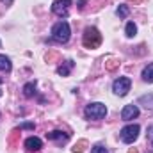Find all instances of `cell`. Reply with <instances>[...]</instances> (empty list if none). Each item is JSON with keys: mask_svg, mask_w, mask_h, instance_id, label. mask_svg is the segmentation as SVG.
<instances>
[{"mask_svg": "<svg viewBox=\"0 0 153 153\" xmlns=\"http://www.w3.org/2000/svg\"><path fill=\"white\" fill-rule=\"evenodd\" d=\"M82 43H84V46L89 48V50L98 48V46L102 45V34H100V30H98L96 27H87L85 32H84Z\"/></svg>", "mask_w": 153, "mask_h": 153, "instance_id": "1", "label": "cell"}, {"mask_svg": "<svg viewBox=\"0 0 153 153\" xmlns=\"http://www.w3.org/2000/svg\"><path fill=\"white\" fill-rule=\"evenodd\" d=\"M70 34H71V30H70L68 22H57L53 25V29H52V38L57 43H66L70 39Z\"/></svg>", "mask_w": 153, "mask_h": 153, "instance_id": "2", "label": "cell"}, {"mask_svg": "<svg viewBox=\"0 0 153 153\" xmlns=\"http://www.w3.org/2000/svg\"><path fill=\"white\" fill-rule=\"evenodd\" d=\"M84 114H85L87 119H103L107 116V107L103 103H100V102H93V103H89L85 107Z\"/></svg>", "mask_w": 153, "mask_h": 153, "instance_id": "3", "label": "cell"}, {"mask_svg": "<svg viewBox=\"0 0 153 153\" xmlns=\"http://www.w3.org/2000/svg\"><path fill=\"white\" fill-rule=\"evenodd\" d=\"M139 132H141V128H139V125H126L125 128H121V141L123 143H126V144H132L137 137H139Z\"/></svg>", "mask_w": 153, "mask_h": 153, "instance_id": "4", "label": "cell"}, {"mask_svg": "<svg viewBox=\"0 0 153 153\" xmlns=\"http://www.w3.org/2000/svg\"><path fill=\"white\" fill-rule=\"evenodd\" d=\"M130 87H132V80L128 76H119V78H116L114 84H112V91L117 96H125L130 91Z\"/></svg>", "mask_w": 153, "mask_h": 153, "instance_id": "5", "label": "cell"}, {"mask_svg": "<svg viewBox=\"0 0 153 153\" xmlns=\"http://www.w3.org/2000/svg\"><path fill=\"white\" fill-rule=\"evenodd\" d=\"M70 5H71V0H55L52 4V13L57 14L59 18H66L70 13Z\"/></svg>", "mask_w": 153, "mask_h": 153, "instance_id": "6", "label": "cell"}, {"mask_svg": "<svg viewBox=\"0 0 153 153\" xmlns=\"http://www.w3.org/2000/svg\"><path fill=\"white\" fill-rule=\"evenodd\" d=\"M46 137H48L50 141L57 143V144H66V143H68V139H70V135H68V134H64V132H61V130H53V132L46 134Z\"/></svg>", "mask_w": 153, "mask_h": 153, "instance_id": "7", "label": "cell"}, {"mask_svg": "<svg viewBox=\"0 0 153 153\" xmlns=\"http://www.w3.org/2000/svg\"><path fill=\"white\" fill-rule=\"evenodd\" d=\"M139 116V109H137V105H126L123 111H121V117L125 119V121H130V119H135Z\"/></svg>", "mask_w": 153, "mask_h": 153, "instance_id": "8", "label": "cell"}, {"mask_svg": "<svg viewBox=\"0 0 153 153\" xmlns=\"http://www.w3.org/2000/svg\"><path fill=\"white\" fill-rule=\"evenodd\" d=\"M41 146H43V143H41L39 137H29V139L25 141V148H27V152H39Z\"/></svg>", "mask_w": 153, "mask_h": 153, "instance_id": "9", "label": "cell"}, {"mask_svg": "<svg viewBox=\"0 0 153 153\" xmlns=\"http://www.w3.org/2000/svg\"><path fill=\"white\" fill-rule=\"evenodd\" d=\"M73 66H75V62H73V61H66L64 64H61V66L57 68V73H59V75H62V76H68L70 73H71Z\"/></svg>", "mask_w": 153, "mask_h": 153, "instance_id": "10", "label": "cell"}, {"mask_svg": "<svg viewBox=\"0 0 153 153\" xmlns=\"http://www.w3.org/2000/svg\"><path fill=\"white\" fill-rule=\"evenodd\" d=\"M143 80L144 82H148V84H153V62L152 64H148L144 70H143Z\"/></svg>", "mask_w": 153, "mask_h": 153, "instance_id": "11", "label": "cell"}, {"mask_svg": "<svg viewBox=\"0 0 153 153\" xmlns=\"http://www.w3.org/2000/svg\"><path fill=\"white\" fill-rule=\"evenodd\" d=\"M11 70H13V64H11L9 57H5V55H0V71H5V73H9Z\"/></svg>", "mask_w": 153, "mask_h": 153, "instance_id": "12", "label": "cell"}, {"mask_svg": "<svg viewBox=\"0 0 153 153\" xmlns=\"http://www.w3.org/2000/svg\"><path fill=\"white\" fill-rule=\"evenodd\" d=\"M23 94H25L27 98H32V96L36 94V82L25 84V85H23Z\"/></svg>", "mask_w": 153, "mask_h": 153, "instance_id": "13", "label": "cell"}, {"mask_svg": "<svg viewBox=\"0 0 153 153\" xmlns=\"http://www.w3.org/2000/svg\"><path fill=\"white\" fill-rule=\"evenodd\" d=\"M119 68V59H116V57H109L107 61H105V70L107 71H114Z\"/></svg>", "mask_w": 153, "mask_h": 153, "instance_id": "14", "label": "cell"}, {"mask_svg": "<svg viewBox=\"0 0 153 153\" xmlns=\"http://www.w3.org/2000/svg\"><path fill=\"white\" fill-rule=\"evenodd\" d=\"M85 148H87V141H85V139H80L75 146L71 148V152L73 153H82V152H85Z\"/></svg>", "mask_w": 153, "mask_h": 153, "instance_id": "15", "label": "cell"}, {"mask_svg": "<svg viewBox=\"0 0 153 153\" xmlns=\"http://www.w3.org/2000/svg\"><path fill=\"white\" fill-rule=\"evenodd\" d=\"M135 32H137V27H135V23H134V22H128V23H126V29H125V34H126V38H134V36H135Z\"/></svg>", "mask_w": 153, "mask_h": 153, "instance_id": "16", "label": "cell"}, {"mask_svg": "<svg viewBox=\"0 0 153 153\" xmlns=\"http://www.w3.org/2000/svg\"><path fill=\"white\" fill-rule=\"evenodd\" d=\"M20 132H22V128H14V130L11 132V135H9V144H11V146H16L18 137H20Z\"/></svg>", "mask_w": 153, "mask_h": 153, "instance_id": "17", "label": "cell"}, {"mask_svg": "<svg viewBox=\"0 0 153 153\" xmlns=\"http://www.w3.org/2000/svg\"><path fill=\"white\" fill-rule=\"evenodd\" d=\"M128 13H130L128 5H119V7L116 9V14H117L119 18H126V16H128Z\"/></svg>", "mask_w": 153, "mask_h": 153, "instance_id": "18", "label": "cell"}, {"mask_svg": "<svg viewBox=\"0 0 153 153\" xmlns=\"http://www.w3.org/2000/svg\"><path fill=\"white\" fill-rule=\"evenodd\" d=\"M139 103H144V107L146 109H153V96H141V100H139Z\"/></svg>", "mask_w": 153, "mask_h": 153, "instance_id": "19", "label": "cell"}, {"mask_svg": "<svg viewBox=\"0 0 153 153\" xmlns=\"http://www.w3.org/2000/svg\"><path fill=\"white\" fill-rule=\"evenodd\" d=\"M91 153H109V152H107V148H105V146L98 144V146H94V148H93V152H91Z\"/></svg>", "mask_w": 153, "mask_h": 153, "instance_id": "20", "label": "cell"}, {"mask_svg": "<svg viewBox=\"0 0 153 153\" xmlns=\"http://www.w3.org/2000/svg\"><path fill=\"white\" fill-rule=\"evenodd\" d=\"M20 128H22V130H34V128H36V125H34V123H22V125H20Z\"/></svg>", "mask_w": 153, "mask_h": 153, "instance_id": "21", "label": "cell"}, {"mask_svg": "<svg viewBox=\"0 0 153 153\" xmlns=\"http://www.w3.org/2000/svg\"><path fill=\"white\" fill-rule=\"evenodd\" d=\"M85 4H87V0H80V2H78V9L82 11V9L85 7Z\"/></svg>", "mask_w": 153, "mask_h": 153, "instance_id": "22", "label": "cell"}, {"mask_svg": "<svg viewBox=\"0 0 153 153\" xmlns=\"http://www.w3.org/2000/svg\"><path fill=\"white\" fill-rule=\"evenodd\" d=\"M148 139H153V126L148 128Z\"/></svg>", "mask_w": 153, "mask_h": 153, "instance_id": "23", "label": "cell"}, {"mask_svg": "<svg viewBox=\"0 0 153 153\" xmlns=\"http://www.w3.org/2000/svg\"><path fill=\"white\" fill-rule=\"evenodd\" d=\"M128 2H132L134 5H137V4H143V2H146V0H128Z\"/></svg>", "mask_w": 153, "mask_h": 153, "instance_id": "24", "label": "cell"}, {"mask_svg": "<svg viewBox=\"0 0 153 153\" xmlns=\"http://www.w3.org/2000/svg\"><path fill=\"white\" fill-rule=\"evenodd\" d=\"M2 4H4V5H11V4H13V0H2Z\"/></svg>", "mask_w": 153, "mask_h": 153, "instance_id": "25", "label": "cell"}, {"mask_svg": "<svg viewBox=\"0 0 153 153\" xmlns=\"http://www.w3.org/2000/svg\"><path fill=\"white\" fill-rule=\"evenodd\" d=\"M128 153H139V152H137V148H130V150H128Z\"/></svg>", "mask_w": 153, "mask_h": 153, "instance_id": "26", "label": "cell"}, {"mask_svg": "<svg viewBox=\"0 0 153 153\" xmlns=\"http://www.w3.org/2000/svg\"><path fill=\"white\" fill-rule=\"evenodd\" d=\"M0 96H2V91H0Z\"/></svg>", "mask_w": 153, "mask_h": 153, "instance_id": "27", "label": "cell"}, {"mask_svg": "<svg viewBox=\"0 0 153 153\" xmlns=\"http://www.w3.org/2000/svg\"><path fill=\"white\" fill-rule=\"evenodd\" d=\"M0 82H2V78H0Z\"/></svg>", "mask_w": 153, "mask_h": 153, "instance_id": "28", "label": "cell"}]
</instances>
